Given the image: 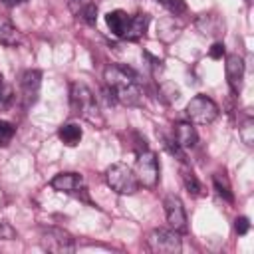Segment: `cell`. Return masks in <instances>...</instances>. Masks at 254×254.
Instances as JSON below:
<instances>
[{
	"instance_id": "cell-1",
	"label": "cell",
	"mask_w": 254,
	"mask_h": 254,
	"mask_svg": "<svg viewBox=\"0 0 254 254\" xmlns=\"http://www.w3.org/2000/svg\"><path fill=\"white\" fill-rule=\"evenodd\" d=\"M103 79L107 87L113 91L115 99L123 105H137L141 101V87L137 75L123 65H109L103 71Z\"/></svg>"
},
{
	"instance_id": "cell-2",
	"label": "cell",
	"mask_w": 254,
	"mask_h": 254,
	"mask_svg": "<svg viewBox=\"0 0 254 254\" xmlns=\"http://www.w3.org/2000/svg\"><path fill=\"white\" fill-rule=\"evenodd\" d=\"M105 179H107V185L117 194H135L139 190V181H137L133 169L127 167L125 163L111 165L105 173Z\"/></svg>"
},
{
	"instance_id": "cell-3",
	"label": "cell",
	"mask_w": 254,
	"mask_h": 254,
	"mask_svg": "<svg viewBox=\"0 0 254 254\" xmlns=\"http://www.w3.org/2000/svg\"><path fill=\"white\" fill-rule=\"evenodd\" d=\"M69 105L71 111L83 119L95 121L97 119V105H95V97L91 93V89L85 83H71L69 89Z\"/></svg>"
},
{
	"instance_id": "cell-4",
	"label": "cell",
	"mask_w": 254,
	"mask_h": 254,
	"mask_svg": "<svg viewBox=\"0 0 254 254\" xmlns=\"http://www.w3.org/2000/svg\"><path fill=\"white\" fill-rule=\"evenodd\" d=\"M187 117L194 125H208L218 117V105L206 95H194L187 103Z\"/></svg>"
},
{
	"instance_id": "cell-5",
	"label": "cell",
	"mask_w": 254,
	"mask_h": 254,
	"mask_svg": "<svg viewBox=\"0 0 254 254\" xmlns=\"http://www.w3.org/2000/svg\"><path fill=\"white\" fill-rule=\"evenodd\" d=\"M135 177H137L139 185H143L147 189H155L157 187V183H159V161H157V155L153 151L143 149L137 155Z\"/></svg>"
},
{
	"instance_id": "cell-6",
	"label": "cell",
	"mask_w": 254,
	"mask_h": 254,
	"mask_svg": "<svg viewBox=\"0 0 254 254\" xmlns=\"http://www.w3.org/2000/svg\"><path fill=\"white\" fill-rule=\"evenodd\" d=\"M147 244L153 252L157 254H175L181 252V236L177 230H167V228H155L147 236Z\"/></svg>"
},
{
	"instance_id": "cell-7",
	"label": "cell",
	"mask_w": 254,
	"mask_h": 254,
	"mask_svg": "<svg viewBox=\"0 0 254 254\" xmlns=\"http://www.w3.org/2000/svg\"><path fill=\"white\" fill-rule=\"evenodd\" d=\"M40 244H42L44 250L54 252V254H67V252H73V250H75L73 238H71L65 230H62V228H54V226L42 230Z\"/></svg>"
},
{
	"instance_id": "cell-8",
	"label": "cell",
	"mask_w": 254,
	"mask_h": 254,
	"mask_svg": "<svg viewBox=\"0 0 254 254\" xmlns=\"http://www.w3.org/2000/svg\"><path fill=\"white\" fill-rule=\"evenodd\" d=\"M163 206H165L167 222L171 224V228L177 232H185L187 230V212H185L181 198L177 194H167L163 200Z\"/></svg>"
},
{
	"instance_id": "cell-9",
	"label": "cell",
	"mask_w": 254,
	"mask_h": 254,
	"mask_svg": "<svg viewBox=\"0 0 254 254\" xmlns=\"http://www.w3.org/2000/svg\"><path fill=\"white\" fill-rule=\"evenodd\" d=\"M226 79H228V85L234 93H238L242 89V79H244V60L238 56V54H232L226 58Z\"/></svg>"
},
{
	"instance_id": "cell-10",
	"label": "cell",
	"mask_w": 254,
	"mask_h": 254,
	"mask_svg": "<svg viewBox=\"0 0 254 254\" xmlns=\"http://www.w3.org/2000/svg\"><path fill=\"white\" fill-rule=\"evenodd\" d=\"M52 189L58 192H75L83 189V177L77 173H60L52 179Z\"/></svg>"
},
{
	"instance_id": "cell-11",
	"label": "cell",
	"mask_w": 254,
	"mask_h": 254,
	"mask_svg": "<svg viewBox=\"0 0 254 254\" xmlns=\"http://www.w3.org/2000/svg\"><path fill=\"white\" fill-rule=\"evenodd\" d=\"M175 141L181 149H192L198 141V135H196L192 123H185V121L177 123L175 125Z\"/></svg>"
},
{
	"instance_id": "cell-12",
	"label": "cell",
	"mask_w": 254,
	"mask_h": 254,
	"mask_svg": "<svg viewBox=\"0 0 254 254\" xmlns=\"http://www.w3.org/2000/svg\"><path fill=\"white\" fill-rule=\"evenodd\" d=\"M40 79H42V73L38 69H28L22 73V79H20V85H22V93L28 101H34L36 95H38V89H40Z\"/></svg>"
},
{
	"instance_id": "cell-13",
	"label": "cell",
	"mask_w": 254,
	"mask_h": 254,
	"mask_svg": "<svg viewBox=\"0 0 254 254\" xmlns=\"http://www.w3.org/2000/svg\"><path fill=\"white\" fill-rule=\"evenodd\" d=\"M129 18L131 16L127 12H123V10H111V12H107L105 22H107V26H109V30H111L113 36L123 38L125 36V30L129 26Z\"/></svg>"
},
{
	"instance_id": "cell-14",
	"label": "cell",
	"mask_w": 254,
	"mask_h": 254,
	"mask_svg": "<svg viewBox=\"0 0 254 254\" xmlns=\"http://www.w3.org/2000/svg\"><path fill=\"white\" fill-rule=\"evenodd\" d=\"M147 26H149V16L147 14H135L129 18V26L125 30V40H139L145 32H147Z\"/></svg>"
},
{
	"instance_id": "cell-15",
	"label": "cell",
	"mask_w": 254,
	"mask_h": 254,
	"mask_svg": "<svg viewBox=\"0 0 254 254\" xmlns=\"http://www.w3.org/2000/svg\"><path fill=\"white\" fill-rule=\"evenodd\" d=\"M0 44L2 46H16L20 44V32L10 22V18L0 14Z\"/></svg>"
},
{
	"instance_id": "cell-16",
	"label": "cell",
	"mask_w": 254,
	"mask_h": 254,
	"mask_svg": "<svg viewBox=\"0 0 254 254\" xmlns=\"http://www.w3.org/2000/svg\"><path fill=\"white\" fill-rule=\"evenodd\" d=\"M81 127L77 125V123H64L62 127H60V131H58V137L62 139V143L64 145H67V147H73V145H77L79 141H81Z\"/></svg>"
},
{
	"instance_id": "cell-17",
	"label": "cell",
	"mask_w": 254,
	"mask_h": 254,
	"mask_svg": "<svg viewBox=\"0 0 254 254\" xmlns=\"http://www.w3.org/2000/svg\"><path fill=\"white\" fill-rule=\"evenodd\" d=\"M183 185H185V189H187L192 196H198L200 190H202V187H200V183H198V179L194 177L192 171H183Z\"/></svg>"
},
{
	"instance_id": "cell-18",
	"label": "cell",
	"mask_w": 254,
	"mask_h": 254,
	"mask_svg": "<svg viewBox=\"0 0 254 254\" xmlns=\"http://www.w3.org/2000/svg\"><path fill=\"white\" fill-rule=\"evenodd\" d=\"M214 189H216V192H218V196H222L224 200H228V202H232L234 200V196H232V190H230V187H228V183L222 179L220 181V175H214Z\"/></svg>"
},
{
	"instance_id": "cell-19",
	"label": "cell",
	"mask_w": 254,
	"mask_h": 254,
	"mask_svg": "<svg viewBox=\"0 0 254 254\" xmlns=\"http://www.w3.org/2000/svg\"><path fill=\"white\" fill-rule=\"evenodd\" d=\"M14 133H16L14 125L8 123V121H4V119H0V145H2V147H6V145L12 141Z\"/></svg>"
},
{
	"instance_id": "cell-20",
	"label": "cell",
	"mask_w": 254,
	"mask_h": 254,
	"mask_svg": "<svg viewBox=\"0 0 254 254\" xmlns=\"http://www.w3.org/2000/svg\"><path fill=\"white\" fill-rule=\"evenodd\" d=\"M169 12H173V14H183L185 10H187V4H185V0H159Z\"/></svg>"
},
{
	"instance_id": "cell-21",
	"label": "cell",
	"mask_w": 254,
	"mask_h": 254,
	"mask_svg": "<svg viewBox=\"0 0 254 254\" xmlns=\"http://www.w3.org/2000/svg\"><path fill=\"white\" fill-rule=\"evenodd\" d=\"M81 18L87 22V24H95V20H97V6L95 4H85L83 8H81Z\"/></svg>"
},
{
	"instance_id": "cell-22",
	"label": "cell",
	"mask_w": 254,
	"mask_h": 254,
	"mask_svg": "<svg viewBox=\"0 0 254 254\" xmlns=\"http://www.w3.org/2000/svg\"><path fill=\"white\" fill-rule=\"evenodd\" d=\"M254 123H252V119H246L244 121V125L240 127V137H242V141L246 143V145H252V141H254V135H252V127Z\"/></svg>"
},
{
	"instance_id": "cell-23",
	"label": "cell",
	"mask_w": 254,
	"mask_h": 254,
	"mask_svg": "<svg viewBox=\"0 0 254 254\" xmlns=\"http://www.w3.org/2000/svg\"><path fill=\"white\" fill-rule=\"evenodd\" d=\"M234 230H236L238 234H246V232L250 230V220H248L246 216H238V218L234 220Z\"/></svg>"
},
{
	"instance_id": "cell-24",
	"label": "cell",
	"mask_w": 254,
	"mask_h": 254,
	"mask_svg": "<svg viewBox=\"0 0 254 254\" xmlns=\"http://www.w3.org/2000/svg\"><path fill=\"white\" fill-rule=\"evenodd\" d=\"M208 56H210L212 60H220V58L224 56V44H220V42L212 44L210 50H208Z\"/></svg>"
},
{
	"instance_id": "cell-25",
	"label": "cell",
	"mask_w": 254,
	"mask_h": 254,
	"mask_svg": "<svg viewBox=\"0 0 254 254\" xmlns=\"http://www.w3.org/2000/svg\"><path fill=\"white\" fill-rule=\"evenodd\" d=\"M10 99H12V89L8 85H0V107L8 105Z\"/></svg>"
},
{
	"instance_id": "cell-26",
	"label": "cell",
	"mask_w": 254,
	"mask_h": 254,
	"mask_svg": "<svg viewBox=\"0 0 254 254\" xmlns=\"http://www.w3.org/2000/svg\"><path fill=\"white\" fill-rule=\"evenodd\" d=\"M0 238H14V230L8 222H0Z\"/></svg>"
},
{
	"instance_id": "cell-27",
	"label": "cell",
	"mask_w": 254,
	"mask_h": 254,
	"mask_svg": "<svg viewBox=\"0 0 254 254\" xmlns=\"http://www.w3.org/2000/svg\"><path fill=\"white\" fill-rule=\"evenodd\" d=\"M4 4H10V6H14V4H20L22 0H2Z\"/></svg>"
},
{
	"instance_id": "cell-28",
	"label": "cell",
	"mask_w": 254,
	"mask_h": 254,
	"mask_svg": "<svg viewBox=\"0 0 254 254\" xmlns=\"http://www.w3.org/2000/svg\"><path fill=\"white\" fill-rule=\"evenodd\" d=\"M0 79H2V75H0Z\"/></svg>"
},
{
	"instance_id": "cell-29",
	"label": "cell",
	"mask_w": 254,
	"mask_h": 254,
	"mask_svg": "<svg viewBox=\"0 0 254 254\" xmlns=\"http://www.w3.org/2000/svg\"><path fill=\"white\" fill-rule=\"evenodd\" d=\"M77 2H79V0H77Z\"/></svg>"
}]
</instances>
